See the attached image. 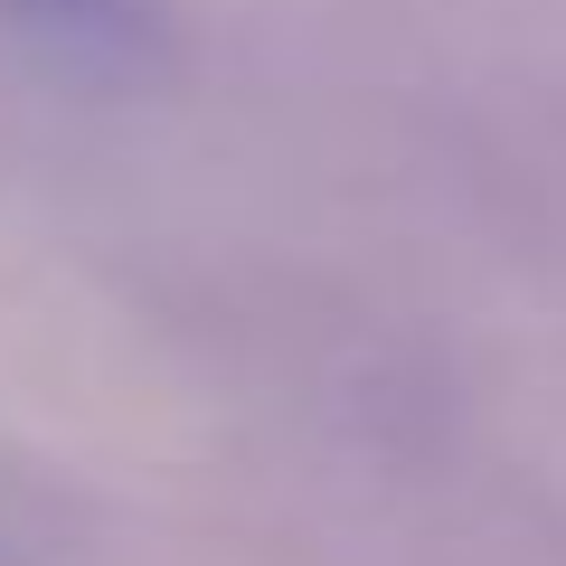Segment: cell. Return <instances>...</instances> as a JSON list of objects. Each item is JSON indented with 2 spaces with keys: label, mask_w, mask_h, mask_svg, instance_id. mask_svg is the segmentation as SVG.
Instances as JSON below:
<instances>
[{
  "label": "cell",
  "mask_w": 566,
  "mask_h": 566,
  "mask_svg": "<svg viewBox=\"0 0 566 566\" xmlns=\"http://www.w3.org/2000/svg\"><path fill=\"white\" fill-rule=\"evenodd\" d=\"M0 10H10L39 48H57V57H76V66L133 57L142 29H151V0H0Z\"/></svg>",
  "instance_id": "1"
}]
</instances>
